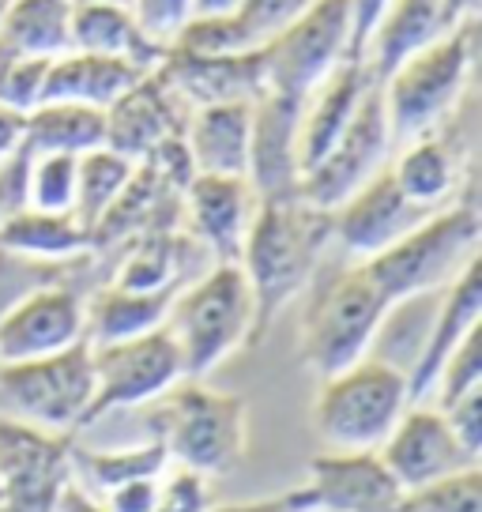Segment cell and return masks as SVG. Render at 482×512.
Masks as SVG:
<instances>
[{
  "instance_id": "cell-42",
  "label": "cell",
  "mask_w": 482,
  "mask_h": 512,
  "mask_svg": "<svg viewBox=\"0 0 482 512\" xmlns=\"http://www.w3.org/2000/svg\"><path fill=\"white\" fill-rule=\"evenodd\" d=\"M129 8L140 27L162 46H170L174 34L193 19V0H129Z\"/></svg>"
},
{
  "instance_id": "cell-8",
  "label": "cell",
  "mask_w": 482,
  "mask_h": 512,
  "mask_svg": "<svg viewBox=\"0 0 482 512\" xmlns=\"http://www.w3.org/2000/svg\"><path fill=\"white\" fill-rule=\"evenodd\" d=\"M0 396L12 407V418L49 433H72L83 426V415L95 396L91 343L31 362L0 366Z\"/></svg>"
},
{
  "instance_id": "cell-1",
  "label": "cell",
  "mask_w": 482,
  "mask_h": 512,
  "mask_svg": "<svg viewBox=\"0 0 482 512\" xmlns=\"http://www.w3.org/2000/svg\"><path fill=\"white\" fill-rule=\"evenodd\" d=\"M328 245L332 211L313 208L302 196L260 200L238 256V268L245 272L257 305V339L309 287Z\"/></svg>"
},
{
  "instance_id": "cell-15",
  "label": "cell",
  "mask_w": 482,
  "mask_h": 512,
  "mask_svg": "<svg viewBox=\"0 0 482 512\" xmlns=\"http://www.w3.org/2000/svg\"><path fill=\"white\" fill-rule=\"evenodd\" d=\"M377 456L388 467V475L400 482L403 494L422 490L437 479H449L464 467H475V460L452 437L445 415L430 403L407 407L385 437V445L377 448Z\"/></svg>"
},
{
  "instance_id": "cell-13",
  "label": "cell",
  "mask_w": 482,
  "mask_h": 512,
  "mask_svg": "<svg viewBox=\"0 0 482 512\" xmlns=\"http://www.w3.org/2000/svg\"><path fill=\"white\" fill-rule=\"evenodd\" d=\"M430 215H434L430 208H418L415 200L403 196L392 170L385 166L332 211V241L343 245L347 256H354V264H366L385 253L388 245L407 238Z\"/></svg>"
},
{
  "instance_id": "cell-32",
  "label": "cell",
  "mask_w": 482,
  "mask_h": 512,
  "mask_svg": "<svg viewBox=\"0 0 482 512\" xmlns=\"http://www.w3.org/2000/svg\"><path fill=\"white\" fill-rule=\"evenodd\" d=\"M132 174H136V162L125 159L113 147H95V151L80 155V166H76V211L72 215L95 234V226L117 204V196L125 192Z\"/></svg>"
},
{
  "instance_id": "cell-30",
  "label": "cell",
  "mask_w": 482,
  "mask_h": 512,
  "mask_svg": "<svg viewBox=\"0 0 482 512\" xmlns=\"http://www.w3.org/2000/svg\"><path fill=\"white\" fill-rule=\"evenodd\" d=\"M95 245L91 230L76 215H53V211H19L0 223V249L34 260H72Z\"/></svg>"
},
{
  "instance_id": "cell-51",
  "label": "cell",
  "mask_w": 482,
  "mask_h": 512,
  "mask_svg": "<svg viewBox=\"0 0 482 512\" xmlns=\"http://www.w3.org/2000/svg\"><path fill=\"white\" fill-rule=\"evenodd\" d=\"M72 4H129V0H72Z\"/></svg>"
},
{
  "instance_id": "cell-46",
  "label": "cell",
  "mask_w": 482,
  "mask_h": 512,
  "mask_svg": "<svg viewBox=\"0 0 482 512\" xmlns=\"http://www.w3.org/2000/svg\"><path fill=\"white\" fill-rule=\"evenodd\" d=\"M388 0H351V27H354V42H351V57L358 61L362 57V49L370 42V31L377 16L385 12Z\"/></svg>"
},
{
  "instance_id": "cell-48",
  "label": "cell",
  "mask_w": 482,
  "mask_h": 512,
  "mask_svg": "<svg viewBox=\"0 0 482 512\" xmlns=\"http://www.w3.org/2000/svg\"><path fill=\"white\" fill-rule=\"evenodd\" d=\"M23 125H27V113H16L8 106H0V159L12 155L23 144Z\"/></svg>"
},
{
  "instance_id": "cell-35",
  "label": "cell",
  "mask_w": 482,
  "mask_h": 512,
  "mask_svg": "<svg viewBox=\"0 0 482 512\" xmlns=\"http://www.w3.org/2000/svg\"><path fill=\"white\" fill-rule=\"evenodd\" d=\"M392 512H482V471L479 464L437 479L422 490L400 497Z\"/></svg>"
},
{
  "instance_id": "cell-4",
  "label": "cell",
  "mask_w": 482,
  "mask_h": 512,
  "mask_svg": "<svg viewBox=\"0 0 482 512\" xmlns=\"http://www.w3.org/2000/svg\"><path fill=\"white\" fill-rule=\"evenodd\" d=\"M407 407V369L366 354L362 362L321 381L313 400V430L328 452H377Z\"/></svg>"
},
{
  "instance_id": "cell-37",
  "label": "cell",
  "mask_w": 482,
  "mask_h": 512,
  "mask_svg": "<svg viewBox=\"0 0 482 512\" xmlns=\"http://www.w3.org/2000/svg\"><path fill=\"white\" fill-rule=\"evenodd\" d=\"M313 0H241L238 12H230L245 49H264L279 31H287L294 19L306 12Z\"/></svg>"
},
{
  "instance_id": "cell-45",
  "label": "cell",
  "mask_w": 482,
  "mask_h": 512,
  "mask_svg": "<svg viewBox=\"0 0 482 512\" xmlns=\"http://www.w3.org/2000/svg\"><path fill=\"white\" fill-rule=\"evenodd\" d=\"M208 512H309L302 490H287L275 497H253V501H234V505H211Z\"/></svg>"
},
{
  "instance_id": "cell-43",
  "label": "cell",
  "mask_w": 482,
  "mask_h": 512,
  "mask_svg": "<svg viewBox=\"0 0 482 512\" xmlns=\"http://www.w3.org/2000/svg\"><path fill=\"white\" fill-rule=\"evenodd\" d=\"M441 415L449 422L452 437L460 441V448L479 464L482 460V388H475V392L460 396L456 403H449Z\"/></svg>"
},
{
  "instance_id": "cell-22",
  "label": "cell",
  "mask_w": 482,
  "mask_h": 512,
  "mask_svg": "<svg viewBox=\"0 0 482 512\" xmlns=\"http://www.w3.org/2000/svg\"><path fill=\"white\" fill-rule=\"evenodd\" d=\"M257 102V98H253ZM253 102H223V106H196L181 128V140L193 162V174L245 177L249 166V128Z\"/></svg>"
},
{
  "instance_id": "cell-2",
  "label": "cell",
  "mask_w": 482,
  "mask_h": 512,
  "mask_svg": "<svg viewBox=\"0 0 482 512\" xmlns=\"http://www.w3.org/2000/svg\"><path fill=\"white\" fill-rule=\"evenodd\" d=\"M181 351L185 377L200 381L238 351L257 343V305L238 264H215L189 287H177L166 324Z\"/></svg>"
},
{
  "instance_id": "cell-49",
  "label": "cell",
  "mask_w": 482,
  "mask_h": 512,
  "mask_svg": "<svg viewBox=\"0 0 482 512\" xmlns=\"http://www.w3.org/2000/svg\"><path fill=\"white\" fill-rule=\"evenodd\" d=\"M479 12V0H441V19H445V31H456L471 23Z\"/></svg>"
},
{
  "instance_id": "cell-20",
  "label": "cell",
  "mask_w": 482,
  "mask_h": 512,
  "mask_svg": "<svg viewBox=\"0 0 482 512\" xmlns=\"http://www.w3.org/2000/svg\"><path fill=\"white\" fill-rule=\"evenodd\" d=\"M185 215L193 238L215 256V264H238L257 196L249 189L245 177H211L193 174L185 185Z\"/></svg>"
},
{
  "instance_id": "cell-14",
  "label": "cell",
  "mask_w": 482,
  "mask_h": 512,
  "mask_svg": "<svg viewBox=\"0 0 482 512\" xmlns=\"http://www.w3.org/2000/svg\"><path fill=\"white\" fill-rule=\"evenodd\" d=\"M87 339V305L68 287H38L0 317V366L61 354Z\"/></svg>"
},
{
  "instance_id": "cell-12",
  "label": "cell",
  "mask_w": 482,
  "mask_h": 512,
  "mask_svg": "<svg viewBox=\"0 0 482 512\" xmlns=\"http://www.w3.org/2000/svg\"><path fill=\"white\" fill-rule=\"evenodd\" d=\"M72 475L68 433H49L0 415V512H53Z\"/></svg>"
},
{
  "instance_id": "cell-24",
  "label": "cell",
  "mask_w": 482,
  "mask_h": 512,
  "mask_svg": "<svg viewBox=\"0 0 482 512\" xmlns=\"http://www.w3.org/2000/svg\"><path fill=\"white\" fill-rule=\"evenodd\" d=\"M441 34H449L441 19V0H388L358 61L370 68L373 83H385L407 57H415Z\"/></svg>"
},
{
  "instance_id": "cell-47",
  "label": "cell",
  "mask_w": 482,
  "mask_h": 512,
  "mask_svg": "<svg viewBox=\"0 0 482 512\" xmlns=\"http://www.w3.org/2000/svg\"><path fill=\"white\" fill-rule=\"evenodd\" d=\"M53 512H106V505H102V501H95V497L87 494L76 479H68L65 490L57 494V505H53Z\"/></svg>"
},
{
  "instance_id": "cell-41",
  "label": "cell",
  "mask_w": 482,
  "mask_h": 512,
  "mask_svg": "<svg viewBox=\"0 0 482 512\" xmlns=\"http://www.w3.org/2000/svg\"><path fill=\"white\" fill-rule=\"evenodd\" d=\"M31 162L34 151L27 144L0 159V223L31 208Z\"/></svg>"
},
{
  "instance_id": "cell-40",
  "label": "cell",
  "mask_w": 482,
  "mask_h": 512,
  "mask_svg": "<svg viewBox=\"0 0 482 512\" xmlns=\"http://www.w3.org/2000/svg\"><path fill=\"white\" fill-rule=\"evenodd\" d=\"M211 501V482L196 475L189 467L170 464L155 482V505L151 512H208Z\"/></svg>"
},
{
  "instance_id": "cell-52",
  "label": "cell",
  "mask_w": 482,
  "mask_h": 512,
  "mask_svg": "<svg viewBox=\"0 0 482 512\" xmlns=\"http://www.w3.org/2000/svg\"><path fill=\"white\" fill-rule=\"evenodd\" d=\"M12 8V0H0V19H4V12Z\"/></svg>"
},
{
  "instance_id": "cell-27",
  "label": "cell",
  "mask_w": 482,
  "mask_h": 512,
  "mask_svg": "<svg viewBox=\"0 0 482 512\" xmlns=\"http://www.w3.org/2000/svg\"><path fill=\"white\" fill-rule=\"evenodd\" d=\"M174 290H125L106 287L95 294V302L87 305V343L91 347H106V343H121V339L147 336L166 324Z\"/></svg>"
},
{
  "instance_id": "cell-11",
  "label": "cell",
  "mask_w": 482,
  "mask_h": 512,
  "mask_svg": "<svg viewBox=\"0 0 482 512\" xmlns=\"http://www.w3.org/2000/svg\"><path fill=\"white\" fill-rule=\"evenodd\" d=\"M388 151H392V128H388L385 95H381V83H373L370 95L362 98L358 113L351 117V125L302 174L298 196L313 208L336 211L351 192H358L373 174L385 170Z\"/></svg>"
},
{
  "instance_id": "cell-7",
  "label": "cell",
  "mask_w": 482,
  "mask_h": 512,
  "mask_svg": "<svg viewBox=\"0 0 482 512\" xmlns=\"http://www.w3.org/2000/svg\"><path fill=\"white\" fill-rule=\"evenodd\" d=\"M475 19L441 34L437 42L418 49L381 83L388 110V128L392 144H411L418 136H430L464 95L475 64Z\"/></svg>"
},
{
  "instance_id": "cell-21",
  "label": "cell",
  "mask_w": 482,
  "mask_h": 512,
  "mask_svg": "<svg viewBox=\"0 0 482 512\" xmlns=\"http://www.w3.org/2000/svg\"><path fill=\"white\" fill-rule=\"evenodd\" d=\"M177 106H181V98L170 91V83L159 76V68L147 72L144 80L129 87L106 110V147L121 151L132 162L147 159L170 136H181L185 125L177 117Z\"/></svg>"
},
{
  "instance_id": "cell-28",
  "label": "cell",
  "mask_w": 482,
  "mask_h": 512,
  "mask_svg": "<svg viewBox=\"0 0 482 512\" xmlns=\"http://www.w3.org/2000/svg\"><path fill=\"white\" fill-rule=\"evenodd\" d=\"M72 49V0H12L0 19V57H61Z\"/></svg>"
},
{
  "instance_id": "cell-17",
  "label": "cell",
  "mask_w": 482,
  "mask_h": 512,
  "mask_svg": "<svg viewBox=\"0 0 482 512\" xmlns=\"http://www.w3.org/2000/svg\"><path fill=\"white\" fill-rule=\"evenodd\" d=\"M298 490L309 512H392L403 497L377 452H321Z\"/></svg>"
},
{
  "instance_id": "cell-29",
  "label": "cell",
  "mask_w": 482,
  "mask_h": 512,
  "mask_svg": "<svg viewBox=\"0 0 482 512\" xmlns=\"http://www.w3.org/2000/svg\"><path fill=\"white\" fill-rule=\"evenodd\" d=\"M23 144L34 155H87L106 147V110L80 102H38L27 113Z\"/></svg>"
},
{
  "instance_id": "cell-44",
  "label": "cell",
  "mask_w": 482,
  "mask_h": 512,
  "mask_svg": "<svg viewBox=\"0 0 482 512\" xmlns=\"http://www.w3.org/2000/svg\"><path fill=\"white\" fill-rule=\"evenodd\" d=\"M155 479H132V482H121V486H113L102 494V505L106 512H151L155 505Z\"/></svg>"
},
{
  "instance_id": "cell-25",
  "label": "cell",
  "mask_w": 482,
  "mask_h": 512,
  "mask_svg": "<svg viewBox=\"0 0 482 512\" xmlns=\"http://www.w3.org/2000/svg\"><path fill=\"white\" fill-rule=\"evenodd\" d=\"M144 76L147 72L140 64L121 61V57L68 49V53L53 57V64H49L42 102H80V106L110 110L113 102L125 95L129 87H136Z\"/></svg>"
},
{
  "instance_id": "cell-5",
  "label": "cell",
  "mask_w": 482,
  "mask_h": 512,
  "mask_svg": "<svg viewBox=\"0 0 482 512\" xmlns=\"http://www.w3.org/2000/svg\"><path fill=\"white\" fill-rule=\"evenodd\" d=\"M482 241V219L471 204H445L430 219L388 245L381 256L366 260V272L385 294V302L396 309L426 294L445 290L475 260Z\"/></svg>"
},
{
  "instance_id": "cell-33",
  "label": "cell",
  "mask_w": 482,
  "mask_h": 512,
  "mask_svg": "<svg viewBox=\"0 0 482 512\" xmlns=\"http://www.w3.org/2000/svg\"><path fill=\"white\" fill-rule=\"evenodd\" d=\"M72 467H83L87 471V479L95 482L98 490L106 494L113 486H121V482H132V479H155L162 475L166 467H170V456H166V448L155 441V437H147L144 445H132V448H72Z\"/></svg>"
},
{
  "instance_id": "cell-19",
  "label": "cell",
  "mask_w": 482,
  "mask_h": 512,
  "mask_svg": "<svg viewBox=\"0 0 482 512\" xmlns=\"http://www.w3.org/2000/svg\"><path fill=\"white\" fill-rule=\"evenodd\" d=\"M159 76L193 110L196 106H223V102H253V98L268 91L264 53L260 49H253V53H223V57L166 49Z\"/></svg>"
},
{
  "instance_id": "cell-39",
  "label": "cell",
  "mask_w": 482,
  "mask_h": 512,
  "mask_svg": "<svg viewBox=\"0 0 482 512\" xmlns=\"http://www.w3.org/2000/svg\"><path fill=\"white\" fill-rule=\"evenodd\" d=\"M49 64V57H0V106L31 113L42 102Z\"/></svg>"
},
{
  "instance_id": "cell-9",
  "label": "cell",
  "mask_w": 482,
  "mask_h": 512,
  "mask_svg": "<svg viewBox=\"0 0 482 512\" xmlns=\"http://www.w3.org/2000/svg\"><path fill=\"white\" fill-rule=\"evenodd\" d=\"M351 0H313L302 16L260 49L268 91L306 102L351 57Z\"/></svg>"
},
{
  "instance_id": "cell-16",
  "label": "cell",
  "mask_w": 482,
  "mask_h": 512,
  "mask_svg": "<svg viewBox=\"0 0 482 512\" xmlns=\"http://www.w3.org/2000/svg\"><path fill=\"white\" fill-rule=\"evenodd\" d=\"M298 128H302V102L287 95H264L253 102V128H249V166L245 181L260 200H287L298 196L302 159H298Z\"/></svg>"
},
{
  "instance_id": "cell-10",
  "label": "cell",
  "mask_w": 482,
  "mask_h": 512,
  "mask_svg": "<svg viewBox=\"0 0 482 512\" xmlns=\"http://www.w3.org/2000/svg\"><path fill=\"white\" fill-rule=\"evenodd\" d=\"M91 366H95V396L83 415V426L113 411L155 403L174 384L185 381V362L166 328L121 339V343H106V347H91Z\"/></svg>"
},
{
  "instance_id": "cell-34",
  "label": "cell",
  "mask_w": 482,
  "mask_h": 512,
  "mask_svg": "<svg viewBox=\"0 0 482 512\" xmlns=\"http://www.w3.org/2000/svg\"><path fill=\"white\" fill-rule=\"evenodd\" d=\"M125 290H174L177 287V245L166 234H147L129 260L121 264L117 283Z\"/></svg>"
},
{
  "instance_id": "cell-3",
  "label": "cell",
  "mask_w": 482,
  "mask_h": 512,
  "mask_svg": "<svg viewBox=\"0 0 482 512\" xmlns=\"http://www.w3.org/2000/svg\"><path fill=\"white\" fill-rule=\"evenodd\" d=\"M147 430L166 448L170 464H181L211 479V475L234 471L245 456L249 403L185 377L155 400V411L147 415Z\"/></svg>"
},
{
  "instance_id": "cell-26",
  "label": "cell",
  "mask_w": 482,
  "mask_h": 512,
  "mask_svg": "<svg viewBox=\"0 0 482 512\" xmlns=\"http://www.w3.org/2000/svg\"><path fill=\"white\" fill-rule=\"evenodd\" d=\"M72 49L121 57L140 64L144 72H155L170 46L155 42L140 27L129 4H72Z\"/></svg>"
},
{
  "instance_id": "cell-18",
  "label": "cell",
  "mask_w": 482,
  "mask_h": 512,
  "mask_svg": "<svg viewBox=\"0 0 482 512\" xmlns=\"http://www.w3.org/2000/svg\"><path fill=\"white\" fill-rule=\"evenodd\" d=\"M482 324V256H475L464 272L441 290L430 328L418 343L415 362L407 366V392H411V407L426 403L434 396V384L441 366L449 362V354L464 343L475 328Z\"/></svg>"
},
{
  "instance_id": "cell-50",
  "label": "cell",
  "mask_w": 482,
  "mask_h": 512,
  "mask_svg": "<svg viewBox=\"0 0 482 512\" xmlns=\"http://www.w3.org/2000/svg\"><path fill=\"white\" fill-rule=\"evenodd\" d=\"M238 8L241 0H193V16H230Z\"/></svg>"
},
{
  "instance_id": "cell-23",
  "label": "cell",
  "mask_w": 482,
  "mask_h": 512,
  "mask_svg": "<svg viewBox=\"0 0 482 512\" xmlns=\"http://www.w3.org/2000/svg\"><path fill=\"white\" fill-rule=\"evenodd\" d=\"M373 76L362 61H343L328 80L302 102V128H298V159L302 174L339 140V132L351 125L362 98L370 95Z\"/></svg>"
},
{
  "instance_id": "cell-36",
  "label": "cell",
  "mask_w": 482,
  "mask_h": 512,
  "mask_svg": "<svg viewBox=\"0 0 482 512\" xmlns=\"http://www.w3.org/2000/svg\"><path fill=\"white\" fill-rule=\"evenodd\" d=\"M76 166H80V155H34L31 208L72 215L76 211Z\"/></svg>"
},
{
  "instance_id": "cell-6",
  "label": "cell",
  "mask_w": 482,
  "mask_h": 512,
  "mask_svg": "<svg viewBox=\"0 0 482 512\" xmlns=\"http://www.w3.org/2000/svg\"><path fill=\"white\" fill-rule=\"evenodd\" d=\"M388 317L392 305L370 279L366 264H351L313 290L302 317L298 354L324 381L339 369L362 362L373 351Z\"/></svg>"
},
{
  "instance_id": "cell-31",
  "label": "cell",
  "mask_w": 482,
  "mask_h": 512,
  "mask_svg": "<svg viewBox=\"0 0 482 512\" xmlns=\"http://www.w3.org/2000/svg\"><path fill=\"white\" fill-rule=\"evenodd\" d=\"M392 177L403 189L407 200H415L418 208H445L449 196L456 192V177H460V162H456V151H452L441 136H418L403 147V155L392 166Z\"/></svg>"
},
{
  "instance_id": "cell-38",
  "label": "cell",
  "mask_w": 482,
  "mask_h": 512,
  "mask_svg": "<svg viewBox=\"0 0 482 512\" xmlns=\"http://www.w3.org/2000/svg\"><path fill=\"white\" fill-rule=\"evenodd\" d=\"M475 388H482V324L449 354V362L441 366L437 384H434V396H430V400H434L430 407L445 411L449 403H456L460 396L475 392Z\"/></svg>"
}]
</instances>
